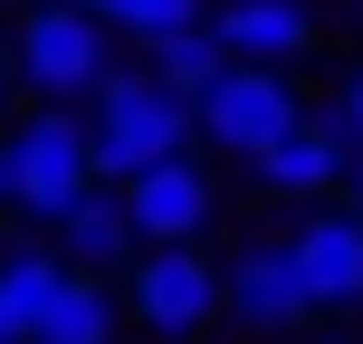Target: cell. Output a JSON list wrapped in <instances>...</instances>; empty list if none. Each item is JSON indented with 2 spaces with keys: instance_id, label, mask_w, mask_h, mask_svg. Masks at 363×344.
<instances>
[{
  "instance_id": "18",
  "label": "cell",
  "mask_w": 363,
  "mask_h": 344,
  "mask_svg": "<svg viewBox=\"0 0 363 344\" xmlns=\"http://www.w3.org/2000/svg\"><path fill=\"white\" fill-rule=\"evenodd\" d=\"M67 10H96V19H106V0H67Z\"/></svg>"
},
{
  "instance_id": "9",
  "label": "cell",
  "mask_w": 363,
  "mask_h": 344,
  "mask_svg": "<svg viewBox=\"0 0 363 344\" xmlns=\"http://www.w3.org/2000/svg\"><path fill=\"white\" fill-rule=\"evenodd\" d=\"M296 249V268H306V296H315V316H335V306H363V220L354 211H315L306 230L287 239Z\"/></svg>"
},
{
  "instance_id": "14",
  "label": "cell",
  "mask_w": 363,
  "mask_h": 344,
  "mask_svg": "<svg viewBox=\"0 0 363 344\" xmlns=\"http://www.w3.org/2000/svg\"><path fill=\"white\" fill-rule=\"evenodd\" d=\"M125 326V296L106 287V277H67V296H57V316L38 326V344H115Z\"/></svg>"
},
{
  "instance_id": "20",
  "label": "cell",
  "mask_w": 363,
  "mask_h": 344,
  "mask_svg": "<svg viewBox=\"0 0 363 344\" xmlns=\"http://www.w3.org/2000/svg\"><path fill=\"white\" fill-rule=\"evenodd\" d=\"M354 10H363V0H354Z\"/></svg>"
},
{
  "instance_id": "17",
  "label": "cell",
  "mask_w": 363,
  "mask_h": 344,
  "mask_svg": "<svg viewBox=\"0 0 363 344\" xmlns=\"http://www.w3.org/2000/svg\"><path fill=\"white\" fill-rule=\"evenodd\" d=\"M335 192H345V211H354V220H363V144H354V153H345V182H335Z\"/></svg>"
},
{
  "instance_id": "4",
  "label": "cell",
  "mask_w": 363,
  "mask_h": 344,
  "mask_svg": "<svg viewBox=\"0 0 363 344\" xmlns=\"http://www.w3.org/2000/svg\"><path fill=\"white\" fill-rule=\"evenodd\" d=\"M191 125H201V144H220V153H239V163H258L277 134L306 125V106H296L287 67H239V57H230V77L191 106Z\"/></svg>"
},
{
  "instance_id": "7",
  "label": "cell",
  "mask_w": 363,
  "mask_h": 344,
  "mask_svg": "<svg viewBox=\"0 0 363 344\" xmlns=\"http://www.w3.org/2000/svg\"><path fill=\"white\" fill-rule=\"evenodd\" d=\"M220 306H239V326H306L315 296H306V268H296V249H239V268L220 277Z\"/></svg>"
},
{
  "instance_id": "3",
  "label": "cell",
  "mask_w": 363,
  "mask_h": 344,
  "mask_svg": "<svg viewBox=\"0 0 363 344\" xmlns=\"http://www.w3.org/2000/svg\"><path fill=\"white\" fill-rule=\"evenodd\" d=\"M10 67L29 77L48 106H77L115 77V29L96 10H67V0H38L29 19L10 29Z\"/></svg>"
},
{
  "instance_id": "16",
  "label": "cell",
  "mask_w": 363,
  "mask_h": 344,
  "mask_svg": "<svg viewBox=\"0 0 363 344\" xmlns=\"http://www.w3.org/2000/svg\"><path fill=\"white\" fill-rule=\"evenodd\" d=\"M325 115L345 125V144H363V67L345 77V87H335V106H325Z\"/></svg>"
},
{
  "instance_id": "8",
  "label": "cell",
  "mask_w": 363,
  "mask_h": 344,
  "mask_svg": "<svg viewBox=\"0 0 363 344\" xmlns=\"http://www.w3.org/2000/svg\"><path fill=\"white\" fill-rule=\"evenodd\" d=\"M211 29H220V48L239 67H287V57L315 48V10L306 0H220Z\"/></svg>"
},
{
  "instance_id": "1",
  "label": "cell",
  "mask_w": 363,
  "mask_h": 344,
  "mask_svg": "<svg viewBox=\"0 0 363 344\" xmlns=\"http://www.w3.org/2000/svg\"><path fill=\"white\" fill-rule=\"evenodd\" d=\"M191 96H172L153 67H115L106 87H96V106H86V144H96V182H144V172H163L191 153Z\"/></svg>"
},
{
  "instance_id": "12",
  "label": "cell",
  "mask_w": 363,
  "mask_h": 344,
  "mask_svg": "<svg viewBox=\"0 0 363 344\" xmlns=\"http://www.w3.org/2000/svg\"><path fill=\"white\" fill-rule=\"evenodd\" d=\"M57 239H67L77 277H106V268H125V258H144V239H134V220H125V192H106V182L57 220Z\"/></svg>"
},
{
  "instance_id": "5",
  "label": "cell",
  "mask_w": 363,
  "mask_h": 344,
  "mask_svg": "<svg viewBox=\"0 0 363 344\" xmlns=\"http://www.w3.org/2000/svg\"><path fill=\"white\" fill-rule=\"evenodd\" d=\"M134 316H144L153 335H201L220 316V268L201 249H144L134 258V296H125Z\"/></svg>"
},
{
  "instance_id": "2",
  "label": "cell",
  "mask_w": 363,
  "mask_h": 344,
  "mask_svg": "<svg viewBox=\"0 0 363 344\" xmlns=\"http://www.w3.org/2000/svg\"><path fill=\"white\" fill-rule=\"evenodd\" d=\"M96 192V144H86V115L67 106H38L29 125H10V144H0V201L29 220H67L77 201Z\"/></svg>"
},
{
  "instance_id": "11",
  "label": "cell",
  "mask_w": 363,
  "mask_h": 344,
  "mask_svg": "<svg viewBox=\"0 0 363 344\" xmlns=\"http://www.w3.org/2000/svg\"><path fill=\"white\" fill-rule=\"evenodd\" d=\"M67 258L48 249H10L0 258V344H38V326L57 316V296H67Z\"/></svg>"
},
{
  "instance_id": "13",
  "label": "cell",
  "mask_w": 363,
  "mask_h": 344,
  "mask_svg": "<svg viewBox=\"0 0 363 344\" xmlns=\"http://www.w3.org/2000/svg\"><path fill=\"white\" fill-rule=\"evenodd\" d=\"M144 67L163 77L172 96H191V106H201V96H211L220 77H230V48H220V29L201 19V29H172V38H153V48H144Z\"/></svg>"
},
{
  "instance_id": "15",
  "label": "cell",
  "mask_w": 363,
  "mask_h": 344,
  "mask_svg": "<svg viewBox=\"0 0 363 344\" xmlns=\"http://www.w3.org/2000/svg\"><path fill=\"white\" fill-rule=\"evenodd\" d=\"M201 19H211V0H106V29L134 38V48H153L172 29H201Z\"/></svg>"
},
{
  "instance_id": "10",
  "label": "cell",
  "mask_w": 363,
  "mask_h": 344,
  "mask_svg": "<svg viewBox=\"0 0 363 344\" xmlns=\"http://www.w3.org/2000/svg\"><path fill=\"white\" fill-rule=\"evenodd\" d=\"M345 125H335V115H306V125L296 134H277L268 153H258V182H268V192H287V201H315V192H335V182H345Z\"/></svg>"
},
{
  "instance_id": "19",
  "label": "cell",
  "mask_w": 363,
  "mask_h": 344,
  "mask_svg": "<svg viewBox=\"0 0 363 344\" xmlns=\"http://www.w3.org/2000/svg\"><path fill=\"white\" fill-rule=\"evenodd\" d=\"M0 96H10V57H0Z\"/></svg>"
},
{
  "instance_id": "6",
  "label": "cell",
  "mask_w": 363,
  "mask_h": 344,
  "mask_svg": "<svg viewBox=\"0 0 363 344\" xmlns=\"http://www.w3.org/2000/svg\"><path fill=\"white\" fill-rule=\"evenodd\" d=\"M125 220H134V239H144V249H201V230L220 220V192H211V172L182 153V163L125 182Z\"/></svg>"
}]
</instances>
